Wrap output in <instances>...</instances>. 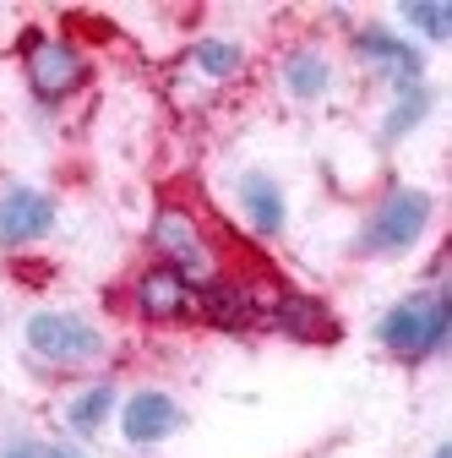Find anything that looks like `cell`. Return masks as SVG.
<instances>
[{
  "instance_id": "1",
  "label": "cell",
  "mask_w": 452,
  "mask_h": 458,
  "mask_svg": "<svg viewBox=\"0 0 452 458\" xmlns=\"http://www.w3.org/2000/svg\"><path fill=\"white\" fill-rule=\"evenodd\" d=\"M447 333H452V290H447V284L398 301L376 322V344H381L387 355H404V360L441 355L447 350Z\"/></svg>"
},
{
  "instance_id": "2",
  "label": "cell",
  "mask_w": 452,
  "mask_h": 458,
  "mask_svg": "<svg viewBox=\"0 0 452 458\" xmlns=\"http://www.w3.org/2000/svg\"><path fill=\"white\" fill-rule=\"evenodd\" d=\"M431 213H436L431 191H414V186L387 191V197L376 202V213L365 218V229H360L355 251H360V257H404V251L425 235Z\"/></svg>"
},
{
  "instance_id": "3",
  "label": "cell",
  "mask_w": 452,
  "mask_h": 458,
  "mask_svg": "<svg viewBox=\"0 0 452 458\" xmlns=\"http://www.w3.org/2000/svg\"><path fill=\"white\" fill-rule=\"evenodd\" d=\"M28 350L49 366H88L98 360L109 344L93 322L71 317V311H33L28 317Z\"/></svg>"
},
{
  "instance_id": "4",
  "label": "cell",
  "mask_w": 452,
  "mask_h": 458,
  "mask_svg": "<svg viewBox=\"0 0 452 458\" xmlns=\"http://www.w3.org/2000/svg\"><path fill=\"white\" fill-rule=\"evenodd\" d=\"M28 82H33V93L44 98V104H61V98H71L82 82H88V61L77 55V44H66V38H28Z\"/></svg>"
},
{
  "instance_id": "5",
  "label": "cell",
  "mask_w": 452,
  "mask_h": 458,
  "mask_svg": "<svg viewBox=\"0 0 452 458\" xmlns=\"http://www.w3.org/2000/svg\"><path fill=\"white\" fill-rule=\"evenodd\" d=\"M147 241L158 246L163 267H175V273H202V267H207V235H202V224H197L186 208H175V202L153 213Z\"/></svg>"
},
{
  "instance_id": "6",
  "label": "cell",
  "mask_w": 452,
  "mask_h": 458,
  "mask_svg": "<svg viewBox=\"0 0 452 458\" xmlns=\"http://www.w3.org/2000/svg\"><path fill=\"white\" fill-rule=\"evenodd\" d=\"M262 322H267L272 333H284V338H300V344H332V338H338L332 311H327L316 295H300V290H278L272 306L262 311Z\"/></svg>"
},
{
  "instance_id": "7",
  "label": "cell",
  "mask_w": 452,
  "mask_h": 458,
  "mask_svg": "<svg viewBox=\"0 0 452 458\" xmlns=\"http://www.w3.org/2000/svg\"><path fill=\"white\" fill-rule=\"evenodd\" d=\"M180 426H186V410H180L169 393H158V387H142V393H131V398H126V415H121V431H126V442H137V447H153V442H163V437H175Z\"/></svg>"
},
{
  "instance_id": "8",
  "label": "cell",
  "mask_w": 452,
  "mask_h": 458,
  "mask_svg": "<svg viewBox=\"0 0 452 458\" xmlns=\"http://www.w3.org/2000/svg\"><path fill=\"white\" fill-rule=\"evenodd\" d=\"M54 229V202L33 186H12L0 197V246H33Z\"/></svg>"
},
{
  "instance_id": "9",
  "label": "cell",
  "mask_w": 452,
  "mask_h": 458,
  "mask_svg": "<svg viewBox=\"0 0 452 458\" xmlns=\"http://www.w3.org/2000/svg\"><path fill=\"white\" fill-rule=\"evenodd\" d=\"M197 306H202V317H207L213 327H223V333H251V327H262L256 295L246 290V284H235V278H207L202 290H197Z\"/></svg>"
},
{
  "instance_id": "10",
  "label": "cell",
  "mask_w": 452,
  "mask_h": 458,
  "mask_svg": "<svg viewBox=\"0 0 452 458\" xmlns=\"http://www.w3.org/2000/svg\"><path fill=\"white\" fill-rule=\"evenodd\" d=\"M197 306V290H191V278L175 273V267H153L137 278V311L147 322H180L186 311Z\"/></svg>"
},
{
  "instance_id": "11",
  "label": "cell",
  "mask_w": 452,
  "mask_h": 458,
  "mask_svg": "<svg viewBox=\"0 0 452 458\" xmlns=\"http://www.w3.org/2000/svg\"><path fill=\"white\" fill-rule=\"evenodd\" d=\"M355 55L371 66H381L387 77H398V82H420L425 77V61H420V49L404 44L398 33H387V28H360L355 33Z\"/></svg>"
},
{
  "instance_id": "12",
  "label": "cell",
  "mask_w": 452,
  "mask_h": 458,
  "mask_svg": "<svg viewBox=\"0 0 452 458\" xmlns=\"http://www.w3.org/2000/svg\"><path fill=\"white\" fill-rule=\"evenodd\" d=\"M240 202L256 224V235H278V229L289 224V208H284V191H278L272 175H262V169H251V175H240Z\"/></svg>"
},
{
  "instance_id": "13",
  "label": "cell",
  "mask_w": 452,
  "mask_h": 458,
  "mask_svg": "<svg viewBox=\"0 0 452 458\" xmlns=\"http://www.w3.org/2000/svg\"><path fill=\"white\" fill-rule=\"evenodd\" d=\"M109 410H115V382H93L88 393H77V398H71L66 420H71V431H77V437H98V431H104V420H109Z\"/></svg>"
},
{
  "instance_id": "14",
  "label": "cell",
  "mask_w": 452,
  "mask_h": 458,
  "mask_svg": "<svg viewBox=\"0 0 452 458\" xmlns=\"http://www.w3.org/2000/svg\"><path fill=\"white\" fill-rule=\"evenodd\" d=\"M431 114V88L425 82H398V104H392L387 126H381V142H398L404 131H414L420 121Z\"/></svg>"
},
{
  "instance_id": "15",
  "label": "cell",
  "mask_w": 452,
  "mask_h": 458,
  "mask_svg": "<svg viewBox=\"0 0 452 458\" xmlns=\"http://www.w3.org/2000/svg\"><path fill=\"white\" fill-rule=\"evenodd\" d=\"M327 82H332V72H327V61H322L316 49H295L289 61H284V88L295 98H322Z\"/></svg>"
},
{
  "instance_id": "16",
  "label": "cell",
  "mask_w": 452,
  "mask_h": 458,
  "mask_svg": "<svg viewBox=\"0 0 452 458\" xmlns=\"http://www.w3.org/2000/svg\"><path fill=\"white\" fill-rule=\"evenodd\" d=\"M191 61H197V72H202L207 82H230V77L240 72V61H246V55H240V44H223V38H202Z\"/></svg>"
},
{
  "instance_id": "17",
  "label": "cell",
  "mask_w": 452,
  "mask_h": 458,
  "mask_svg": "<svg viewBox=\"0 0 452 458\" xmlns=\"http://www.w3.org/2000/svg\"><path fill=\"white\" fill-rule=\"evenodd\" d=\"M398 17L409 28H420L425 38H447L452 33V12L447 6H431V0H409V6H398Z\"/></svg>"
},
{
  "instance_id": "18",
  "label": "cell",
  "mask_w": 452,
  "mask_h": 458,
  "mask_svg": "<svg viewBox=\"0 0 452 458\" xmlns=\"http://www.w3.org/2000/svg\"><path fill=\"white\" fill-rule=\"evenodd\" d=\"M38 458H88V453H77V447H38Z\"/></svg>"
},
{
  "instance_id": "19",
  "label": "cell",
  "mask_w": 452,
  "mask_h": 458,
  "mask_svg": "<svg viewBox=\"0 0 452 458\" xmlns=\"http://www.w3.org/2000/svg\"><path fill=\"white\" fill-rule=\"evenodd\" d=\"M6 458H38V447H12Z\"/></svg>"
},
{
  "instance_id": "20",
  "label": "cell",
  "mask_w": 452,
  "mask_h": 458,
  "mask_svg": "<svg viewBox=\"0 0 452 458\" xmlns=\"http://www.w3.org/2000/svg\"><path fill=\"white\" fill-rule=\"evenodd\" d=\"M436 458H452V442H441V447H436Z\"/></svg>"
}]
</instances>
